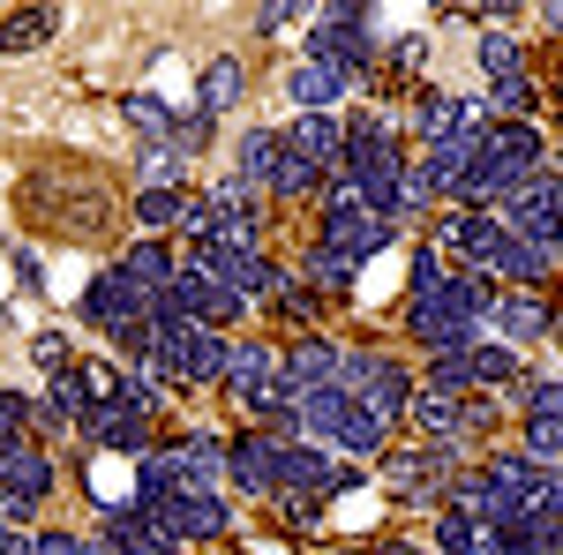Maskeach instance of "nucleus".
<instances>
[{"label":"nucleus","mask_w":563,"mask_h":555,"mask_svg":"<svg viewBox=\"0 0 563 555\" xmlns=\"http://www.w3.org/2000/svg\"><path fill=\"white\" fill-rule=\"evenodd\" d=\"M8 211L60 248H106L121 241V173L90 151H45L15 173Z\"/></svg>","instance_id":"nucleus-1"},{"label":"nucleus","mask_w":563,"mask_h":555,"mask_svg":"<svg viewBox=\"0 0 563 555\" xmlns=\"http://www.w3.org/2000/svg\"><path fill=\"white\" fill-rule=\"evenodd\" d=\"M488 308H496V293L481 278H443L429 256L413 263V308H406V323H413V338L429 345V353H459Z\"/></svg>","instance_id":"nucleus-2"},{"label":"nucleus","mask_w":563,"mask_h":555,"mask_svg":"<svg viewBox=\"0 0 563 555\" xmlns=\"http://www.w3.org/2000/svg\"><path fill=\"white\" fill-rule=\"evenodd\" d=\"M339 390H353V398H361V406H368L384 428L413 406L406 368H398V360H384V353H346V360H339Z\"/></svg>","instance_id":"nucleus-3"},{"label":"nucleus","mask_w":563,"mask_h":555,"mask_svg":"<svg viewBox=\"0 0 563 555\" xmlns=\"http://www.w3.org/2000/svg\"><path fill=\"white\" fill-rule=\"evenodd\" d=\"M368 53H376V38H368V15H361V8H331V15H316V31H308V60H316V68L353 76Z\"/></svg>","instance_id":"nucleus-4"},{"label":"nucleus","mask_w":563,"mask_h":555,"mask_svg":"<svg viewBox=\"0 0 563 555\" xmlns=\"http://www.w3.org/2000/svg\"><path fill=\"white\" fill-rule=\"evenodd\" d=\"M143 518H151L166 541H211V533H225V503H218V496H203V488H180V480Z\"/></svg>","instance_id":"nucleus-5"},{"label":"nucleus","mask_w":563,"mask_h":555,"mask_svg":"<svg viewBox=\"0 0 563 555\" xmlns=\"http://www.w3.org/2000/svg\"><path fill=\"white\" fill-rule=\"evenodd\" d=\"M384 241H390V218H376L361 196L339 188V196H331V211H323V248H339V256L361 263V256H376Z\"/></svg>","instance_id":"nucleus-6"},{"label":"nucleus","mask_w":563,"mask_h":555,"mask_svg":"<svg viewBox=\"0 0 563 555\" xmlns=\"http://www.w3.org/2000/svg\"><path fill=\"white\" fill-rule=\"evenodd\" d=\"M511 225H519L526 248L556 256V248H563V188H556V180H526L519 196H511Z\"/></svg>","instance_id":"nucleus-7"},{"label":"nucleus","mask_w":563,"mask_h":555,"mask_svg":"<svg viewBox=\"0 0 563 555\" xmlns=\"http://www.w3.org/2000/svg\"><path fill=\"white\" fill-rule=\"evenodd\" d=\"M84 315L113 338V331H129V323L151 315V300L129 286V270H98V278H90V293H84Z\"/></svg>","instance_id":"nucleus-8"},{"label":"nucleus","mask_w":563,"mask_h":555,"mask_svg":"<svg viewBox=\"0 0 563 555\" xmlns=\"http://www.w3.org/2000/svg\"><path fill=\"white\" fill-rule=\"evenodd\" d=\"M278 488L346 496V466H331V451H323V443H278Z\"/></svg>","instance_id":"nucleus-9"},{"label":"nucleus","mask_w":563,"mask_h":555,"mask_svg":"<svg viewBox=\"0 0 563 555\" xmlns=\"http://www.w3.org/2000/svg\"><path fill=\"white\" fill-rule=\"evenodd\" d=\"M225 480H233L241 496H271V488H278V443H271V435L225 443Z\"/></svg>","instance_id":"nucleus-10"},{"label":"nucleus","mask_w":563,"mask_h":555,"mask_svg":"<svg viewBox=\"0 0 563 555\" xmlns=\"http://www.w3.org/2000/svg\"><path fill=\"white\" fill-rule=\"evenodd\" d=\"M0 496H8V503H23V511H38L45 496H53V458L31 451V443H23V451H8V458H0Z\"/></svg>","instance_id":"nucleus-11"},{"label":"nucleus","mask_w":563,"mask_h":555,"mask_svg":"<svg viewBox=\"0 0 563 555\" xmlns=\"http://www.w3.org/2000/svg\"><path fill=\"white\" fill-rule=\"evenodd\" d=\"M166 466H174L180 488H203V496H211L218 480H225V443H218V435H180L174 451H166Z\"/></svg>","instance_id":"nucleus-12"},{"label":"nucleus","mask_w":563,"mask_h":555,"mask_svg":"<svg viewBox=\"0 0 563 555\" xmlns=\"http://www.w3.org/2000/svg\"><path fill=\"white\" fill-rule=\"evenodd\" d=\"M225 390L249 398V406L271 398V390H278V353H271V345H241V353L225 360Z\"/></svg>","instance_id":"nucleus-13"},{"label":"nucleus","mask_w":563,"mask_h":555,"mask_svg":"<svg viewBox=\"0 0 563 555\" xmlns=\"http://www.w3.org/2000/svg\"><path fill=\"white\" fill-rule=\"evenodd\" d=\"M241 90H249V68L225 53V60L203 68V84H196V113H211V121H218V113H233V106H241Z\"/></svg>","instance_id":"nucleus-14"},{"label":"nucleus","mask_w":563,"mask_h":555,"mask_svg":"<svg viewBox=\"0 0 563 555\" xmlns=\"http://www.w3.org/2000/svg\"><path fill=\"white\" fill-rule=\"evenodd\" d=\"M106 548L113 555H174V541H166L143 511H113L106 518Z\"/></svg>","instance_id":"nucleus-15"},{"label":"nucleus","mask_w":563,"mask_h":555,"mask_svg":"<svg viewBox=\"0 0 563 555\" xmlns=\"http://www.w3.org/2000/svg\"><path fill=\"white\" fill-rule=\"evenodd\" d=\"M84 428L106 443V451H143V435H151V428H143V413H129L121 398H106L98 413H84Z\"/></svg>","instance_id":"nucleus-16"},{"label":"nucleus","mask_w":563,"mask_h":555,"mask_svg":"<svg viewBox=\"0 0 563 555\" xmlns=\"http://www.w3.org/2000/svg\"><path fill=\"white\" fill-rule=\"evenodd\" d=\"M121 270H129V286H135L143 300H158V293H166V286L180 278V270H174V256H166L158 241H135L129 256H121Z\"/></svg>","instance_id":"nucleus-17"},{"label":"nucleus","mask_w":563,"mask_h":555,"mask_svg":"<svg viewBox=\"0 0 563 555\" xmlns=\"http://www.w3.org/2000/svg\"><path fill=\"white\" fill-rule=\"evenodd\" d=\"M413 121H421L429 143H459V135L474 129V113H466L459 98H443V90H421V113H413Z\"/></svg>","instance_id":"nucleus-18"},{"label":"nucleus","mask_w":563,"mask_h":555,"mask_svg":"<svg viewBox=\"0 0 563 555\" xmlns=\"http://www.w3.org/2000/svg\"><path fill=\"white\" fill-rule=\"evenodd\" d=\"M488 323H496L511 345H533L541 331H549V308H541V300H496V308H488Z\"/></svg>","instance_id":"nucleus-19"},{"label":"nucleus","mask_w":563,"mask_h":555,"mask_svg":"<svg viewBox=\"0 0 563 555\" xmlns=\"http://www.w3.org/2000/svg\"><path fill=\"white\" fill-rule=\"evenodd\" d=\"M488 270H496V278H511V286H533V278L549 270V256H541V248H526L519 233H504V241H496V256H488Z\"/></svg>","instance_id":"nucleus-20"},{"label":"nucleus","mask_w":563,"mask_h":555,"mask_svg":"<svg viewBox=\"0 0 563 555\" xmlns=\"http://www.w3.org/2000/svg\"><path fill=\"white\" fill-rule=\"evenodd\" d=\"M294 106H301V113H323V106H331V98H346V76H331V68H316V60H308V68H294Z\"/></svg>","instance_id":"nucleus-21"},{"label":"nucleus","mask_w":563,"mask_h":555,"mask_svg":"<svg viewBox=\"0 0 563 555\" xmlns=\"http://www.w3.org/2000/svg\"><path fill=\"white\" fill-rule=\"evenodd\" d=\"M339 143H346V135L331 129V121H323V113H301V121H294V135H286V151H301L308 166H323V158H331V151H339Z\"/></svg>","instance_id":"nucleus-22"},{"label":"nucleus","mask_w":563,"mask_h":555,"mask_svg":"<svg viewBox=\"0 0 563 555\" xmlns=\"http://www.w3.org/2000/svg\"><path fill=\"white\" fill-rule=\"evenodd\" d=\"M45 31H60L53 8H38V15H8V23H0V45H8V53H31V45H45Z\"/></svg>","instance_id":"nucleus-23"},{"label":"nucleus","mask_w":563,"mask_h":555,"mask_svg":"<svg viewBox=\"0 0 563 555\" xmlns=\"http://www.w3.org/2000/svg\"><path fill=\"white\" fill-rule=\"evenodd\" d=\"M451 241H459L474 263H488V256H496V241H504V225H496V218H451Z\"/></svg>","instance_id":"nucleus-24"},{"label":"nucleus","mask_w":563,"mask_h":555,"mask_svg":"<svg viewBox=\"0 0 563 555\" xmlns=\"http://www.w3.org/2000/svg\"><path fill=\"white\" fill-rule=\"evenodd\" d=\"M435 541L451 555H481V541H488V525H474V511H443V525H435Z\"/></svg>","instance_id":"nucleus-25"},{"label":"nucleus","mask_w":563,"mask_h":555,"mask_svg":"<svg viewBox=\"0 0 563 555\" xmlns=\"http://www.w3.org/2000/svg\"><path fill=\"white\" fill-rule=\"evenodd\" d=\"M271 166H278V135L249 129L241 135V180H271Z\"/></svg>","instance_id":"nucleus-26"},{"label":"nucleus","mask_w":563,"mask_h":555,"mask_svg":"<svg viewBox=\"0 0 563 555\" xmlns=\"http://www.w3.org/2000/svg\"><path fill=\"white\" fill-rule=\"evenodd\" d=\"M129 121H135L143 135H174L180 113H174V106H158V90H135V98H129Z\"/></svg>","instance_id":"nucleus-27"},{"label":"nucleus","mask_w":563,"mask_h":555,"mask_svg":"<svg viewBox=\"0 0 563 555\" xmlns=\"http://www.w3.org/2000/svg\"><path fill=\"white\" fill-rule=\"evenodd\" d=\"M271 188H278V196H301V188H316V166H308L301 151H286V143H278V166H271Z\"/></svg>","instance_id":"nucleus-28"},{"label":"nucleus","mask_w":563,"mask_h":555,"mask_svg":"<svg viewBox=\"0 0 563 555\" xmlns=\"http://www.w3.org/2000/svg\"><path fill=\"white\" fill-rule=\"evenodd\" d=\"M474 53H481V68H488L496 84H511V76H519V45L504 38V31H488V38H481Z\"/></svg>","instance_id":"nucleus-29"},{"label":"nucleus","mask_w":563,"mask_h":555,"mask_svg":"<svg viewBox=\"0 0 563 555\" xmlns=\"http://www.w3.org/2000/svg\"><path fill=\"white\" fill-rule=\"evenodd\" d=\"M135 180H143V188H174V180H180V158L166 151V143H151V151L135 158Z\"/></svg>","instance_id":"nucleus-30"},{"label":"nucleus","mask_w":563,"mask_h":555,"mask_svg":"<svg viewBox=\"0 0 563 555\" xmlns=\"http://www.w3.org/2000/svg\"><path fill=\"white\" fill-rule=\"evenodd\" d=\"M135 218L143 225H180V188H143L135 196Z\"/></svg>","instance_id":"nucleus-31"},{"label":"nucleus","mask_w":563,"mask_h":555,"mask_svg":"<svg viewBox=\"0 0 563 555\" xmlns=\"http://www.w3.org/2000/svg\"><path fill=\"white\" fill-rule=\"evenodd\" d=\"M519 398H526V413H533V421L563 428V384H526Z\"/></svg>","instance_id":"nucleus-32"},{"label":"nucleus","mask_w":563,"mask_h":555,"mask_svg":"<svg viewBox=\"0 0 563 555\" xmlns=\"http://www.w3.org/2000/svg\"><path fill=\"white\" fill-rule=\"evenodd\" d=\"M23 421H31V406L0 390V458H8V451H23Z\"/></svg>","instance_id":"nucleus-33"},{"label":"nucleus","mask_w":563,"mask_h":555,"mask_svg":"<svg viewBox=\"0 0 563 555\" xmlns=\"http://www.w3.org/2000/svg\"><path fill=\"white\" fill-rule=\"evenodd\" d=\"M466 368H474V384H511V353H504V345H488V353H466Z\"/></svg>","instance_id":"nucleus-34"},{"label":"nucleus","mask_w":563,"mask_h":555,"mask_svg":"<svg viewBox=\"0 0 563 555\" xmlns=\"http://www.w3.org/2000/svg\"><path fill=\"white\" fill-rule=\"evenodd\" d=\"M353 270H361L353 256H339V248H316V278H323L331 293H339V286H353Z\"/></svg>","instance_id":"nucleus-35"},{"label":"nucleus","mask_w":563,"mask_h":555,"mask_svg":"<svg viewBox=\"0 0 563 555\" xmlns=\"http://www.w3.org/2000/svg\"><path fill=\"white\" fill-rule=\"evenodd\" d=\"M31 353H38L45 368H68V338H60V331H38V345H31Z\"/></svg>","instance_id":"nucleus-36"},{"label":"nucleus","mask_w":563,"mask_h":555,"mask_svg":"<svg viewBox=\"0 0 563 555\" xmlns=\"http://www.w3.org/2000/svg\"><path fill=\"white\" fill-rule=\"evenodd\" d=\"M496 106H504V113H526V106H533V90H526V76H511V84H496Z\"/></svg>","instance_id":"nucleus-37"},{"label":"nucleus","mask_w":563,"mask_h":555,"mask_svg":"<svg viewBox=\"0 0 563 555\" xmlns=\"http://www.w3.org/2000/svg\"><path fill=\"white\" fill-rule=\"evenodd\" d=\"M84 548V541H68V533H38V541H31V555H76Z\"/></svg>","instance_id":"nucleus-38"},{"label":"nucleus","mask_w":563,"mask_h":555,"mask_svg":"<svg viewBox=\"0 0 563 555\" xmlns=\"http://www.w3.org/2000/svg\"><path fill=\"white\" fill-rule=\"evenodd\" d=\"M541 23H549V31H563V8H541Z\"/></svg>","instance_id":"nucleus-39"},{"label":"nucleus","mask_w":563,"mask_h":555,"mask_svg":"<svg viewBox=\"0 0 563 555\" xmlns=\"http://www.w3.org/2000/svg\"><path fill=\"white\" fill-rule=\"evenodd\" d=\"M0 555H31V548H23V541H0Z\"/></svg>","instance_id":"nucleus-40"},{"label":"nucleus","mask_w":563,"mask_h":555,"mask_svg":"<svg viewBox=\"0 0 563 555\" xmlns=\"http://www.w3.org/2000/svg\"><path fill=\"white\" fill-rule=\"evenodd\" d=\"M76 555H113V548H76Z\"/></svg>","instance_id":"nucleus-41"}]
</instances>
